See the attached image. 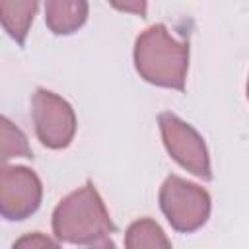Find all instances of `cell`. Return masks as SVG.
<instances>
[{
	"instance_id": "cell-1",
	"label": "cell",
	"mask_w": 249,
	"mask_h": 249,
	"mask_svg": "<svg viewBox=\"0 0 249 249\" xmlns=\"http://www.w3.org/2000/svg\"><path fill=\"white\" fill-rule=\"evenodd\" d=\"M115 226L93 183L66 195L53 212V233L60 243L113 247Z\"/></svg>"
},
{
	"instance_id": "cell-4",
	"label": "cell",
	"mask_w": 249,
	"mask_h": 249,
	"mask_svg": "<svg viewBox=\"0 0 249 249\" xmlns=\"http://www.w3.org/2000/svg\"><path fill=\"white\" fill-rule=\"evenodd\" d=\"M31 117L39 142L51 150L66 148L76 134L72 105L54 91L39 88L31 99Z\"/></svg>"
},
{
	"instance_id": "cell-3",
	"label": "cell",
	"mask_w": 249,
	"mask_h": 249,
	"mask_svg": "<svg viewBox=\"0 0 249 249\" xmlns=\"http://www.w3.org/2000/svg\"><path fill=\"white\" fill-rule=\"evenodd\" d=\"M160 208L173 230L191 233L206 224L210 216V195L196 183L169 175L160 189Z\"/></svg>"
},
{
	"instance_id": "cell-8",
	"label": "cell",
	"mask_w": 249,
	"mask_h": 249,
	"mask_svg": "<svg viewBox=\"0 0 249 249\" xmlns=\"http://www.w3.org/2000/svg\"><path fill=\"white\" fill-rule=\"evenodd\" d=\"M37 14V0H0V19L4 31L23 45Z\"/></svg>"
},
{
	"instance_id": "cell-13",
	"label": "cell",
	"mask_w": 249,
	"mask_h": 249,
	"mask_svg": "<svg viewBox=\"0 0 249 249\" xmlns=\"http://www.w3.org/2000/svg\"><path fill=\"white\" fill-rule=\"evenodd\" d=\"M247 99H249V80H247Z\"/></svg>"
},
{
	"instance_id": "cell-2",
	"label": "cell",
	"mask_w": 249,
	"mask_h": 249,
	"mask_svg": "<svg viewBox=\"0 0 249 249\" xmlns=\"http://www.w3.org/2000/svg\"><path fill=\"white\" fill-rule=\"evenodd\" d=\"M134 66L142 80L181 91L189 70V45L171 37L163 23H154L136 37Z\"/></svg>"
},
{
	"instance_id": "cell-9",
	"label": "cell",
	"mask_w": 249,
	"mask_h": 249,
	"mask_svg": "<svg viewBox=\"0 0 249 249\" xmlns=\"http://www.w3.org/2000/svg\"><path fill=\"white\" fill-rule=\"evenodd\" d=\"M124 245L128 249H142V247H171L169 237L163 233L158 222L152 218H140L132 222L124 235Z\"/></svg>"
},
{
	"instance_id": "cell-7",
	"label": "cell",
	"mask_w": 249,
	"mask_h": 249,
	"mask_svg": "<svg viewBox=\"0 0 249 249\" xmlns=\"http://www.w3.org/2000/svg\"><path fill=\"white\" fill-rule=\"evenodd\" d=\"M88 0H45V23L54 35H72L88 19Z\"/></svg>"
},
{
	"instance_id": "cell-6",
	"label": "cell",
	"mask_w": 249,
	"mask_h": 249,
	"mask_svg": "<svg viewBox=\"0 0 249 249\" xmlns=\"http://www.w3.org/2000/svg\"><path fill=\"white\" fill-rule=\"evenodd\" d=\"M43 187L37 173L25 165H4L0 169V214L19 222L37 212Z\"/></svg>"
},
{
	"instance_id": "cell-10",
	"label": "cell",
	"mask_w": 249,
	"mask_h": 249,
	"mask_svg": "<svg viewBox=\"0 0 249 249\" xmlns=\"http://www.w3.org/2000/svg\"><path fill=\"white\" fill-rule=\"evenodd\" d=\"M31 148L25 134L8 119L0 117V158L6 163L12 158H31Z\"/></svg>"
},
{
	"instance_id": "cell-5",
	"label": "cell",
	"mask_w": 249,
	"mask_h": 249,
	"mask_svg": "<svg viewBox=\"0 0 249 249\" xmlns=\"http://www.w3.org/2000/svg\"><path fill=\"white\" fill-rule=\"evenodd\" d=\"M158 124L169 156L193 175L200 177L202 181H210L212 167L202 136L173 113H160Z\"/></svg>"
},
{
	"instance_id": "cell-12",
	"label": "cell",
	"mask_w": 249,
	"mask_h": 249,
	"mask_svg": "<svg viewBox=\"0 0 249 249\" xmlns=\"http://www.w3.org/2000/svg\"><path fill=\"white\" fill-rule=\"evenodd\" d=\"M109 4L119 12L134 14L140 18H144L148 12V0H109Z\"/></svg>"
},
{
	"instance_id": "cell-11",
	"label": "cell",
	"mask_w": 249,
	"mask_h": 249,
	"mask_svg": "<svg viewBox=\"0 0 249 249\" xmlns=\"http://www.w3.org/2000/svg\"><path fill=\"white\" fill-rule=\"evenodd\" d=\"M58 243H60L58 239H51V237H47V235L35 231V233H29V235L19 237V239L14 243V247H25V249L31 247V249H35V247H56Z\"/></svg>"
}]
</instances>
